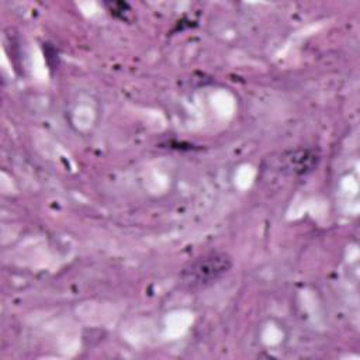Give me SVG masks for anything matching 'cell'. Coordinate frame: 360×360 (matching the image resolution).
<instances>
[{
    "mask_svg": "<svg viewBox=\"0 0 360 360\" xmlns=\"http://www.w3.org/2000/svg\"><path fill=\"white\" fill-rule=\"evenodd\" d=\"M232 267V259L228 253L212 250L204 253L180 271V281L187 290H201L219 281Z\"/></svg>",
    "mask_w": 360,
    "mask_h": 360,
    "instance_id": "cell-1",
    "label": "cell"
},
{
    "mask_svg": "<svg viewBox=\"0 0 360 360\" xmlns=\"http://www.w3.org/2000/svg\"><path fill=\"white\" fill-rule=\"evenodd\" d=\"M319 162V155L314 149H297L290 150L284 156L285 169L292 174H307L312 172Z\"/></svg>",
    "mask_w": 360,
    "mask_h": 360,
    "instance_id": "cell-2",
    "label": "cell"
},
{
    "mask_svg": "<svg viewBox=\"0 0 360 360\" xmlns=\"http://www.w3.org/2000/svg\"><path fill=\"white\" fill-rule=\"evenodd\" d=\"M105 6L108 7V10L111 11L112 15L118 17V13H120V17H121V18H125V14H127L128 11H131V7L128 6V3H122V1L105 3Z\"/></svg>",
    "mask_w": 360,
    "mask_h": 360,
    "instance_id": "cell-3",
    "label": "cell"
}]
</instances>
